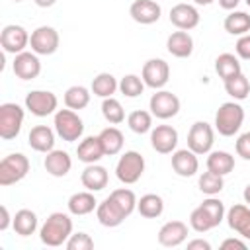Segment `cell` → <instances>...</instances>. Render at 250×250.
Listing matches in <instances>:
<instances>
[{"label": "cell", "instance_id": "6da1fadb", "mask_svg": "<svg viewBox=\"0 0 250 250\" xmlns=\"http://www.w3.org/2000/svg\"><path fill=\"white\" fill-rule=\"evenodd\" d=\"M72 234V219L66 213H51L39 229V238L45 246H62Z\"/></svg>", "mask_w": 250, "mask_h": 250}, {"label": "cell", "instance_id": "7a4b0ae2", "mask_svg": "<svg viewBox=\"0 0 250 250\" xmlns=\"http://www.w3.org/2000/svg\"><path fill=\"white\" fill-rule=\"evenodd\" d=\"M244 123V107L236 102H225L215 113V129L223 137H232Z\"/></svg>", "mask_w": 250, "mask_h": 250}, {"label": "cell", "instance_id": "3957f363", "mask_svg": "<svg viewBox=\"0 0 250 250\" xmlns=\"http://www.w3.org/2000/svg\"><path fill=\"white\" fill-rule=\"evenodd\" d=\"M29 172V158L21 152H12L0 162V186L8 188L16 182H21Z\"/></svg>", "mask_w": 250, "mask_h": 250}, {"label": "cell", "instance_id": "277c9868", "mask_svg": "<svg viewBox=\"0 0 250 250\" xmlns=\"http://www.w3.org/2000/svg\"><path fill=\"white\" fill-rule=\"evenodd\" d=\"M145 172V158L137 150H127L115 164V176L121 184H137Z\"/></svg>", "mask_w": 250, "mask_h": 250}, {"label": "cell", "instance_id": "5b68a950", "mask_svg": "<svg viewBox=\"0 0 250 250\" xmlns=\"http://www.w3.org/2000/svg\"><path fill=\"white\" fill-rule=\"evenodd\" d=\"M53 125H55V131H57V135L62 139V141H66V143H74V141H78L80 137H82V133H84V123H82V119L78 117V113L74 111V109H59V111H55V121H53Z\"/></svg>", "mask_w": 250, "mask_h": 250}, {"label": "cell", "instance_id": "8992f818", "mask_svg": "<svg viewBox=\"0 0 250 250\" xmlns=\"http://www.w3.org/2000/svg\"><path fill=\"white\" fill-rule=\"evenodd\" d=\"M23 107L14 102H4L0 105V137L4 141H12L20 135L23 125Z\"/></svg>", "mask_w": 250, "mask_h": 250}, {"label": "cell", "instance_id": "52a82bcc", "mask_svg": "<svg viewBox=\"0 0 250 250\" xmlns=\"http://www.w3.org/2000/svg\"><path fill=\"white\" fill-rule=\"evenodd\" d=\"M213 143H215V133L207 121H195L189 127V133H188V148L189 150H193L195 154H207V152H211Z\"/></svg>", "mask_w": 250, "mask_h": 250}, {"label": "cell", "instance_id": "ba28073f", "mask_svg": "<svg viewBox=\"0 0 250 250\" xmlns=\"http://www.w3.org/2000/svg\"><path fill=\"white\" fill-rule=\"evenodd\" d=\"M59 31L51 25H39L37 29L31 31L29 37V47L35 55H53L59 49Z\"/></svg>", "mask_w": 250, "mask_h": 250}, {"label": "cell", "instance_id": "9c48e42d", "mask_svg": "<svg viewBox=\"0 0 250 250\" xmlns=\"http://www.w3.org/2000/svg\"><path fill=\"white\" fill-rule=\"evenodd\" d=\"M57 105H59V100L49 90H31L25 96V109L35 117H47L55 113Z\"/></svg>", "mask_w": 250, "mask_h": 250}, {"label": "cell", "instance_id": "30bf717a", "mask_svg": "<svg viewBox=\"0 0 250 250\" xmlns=\"http://www.w3.org/2000/svg\"><path fill=\"white\" fill-rule=\"evenodd\" d=\"M141 78H143L145 86L154 88V90H162L170 80V66L164 59H148L143 64Z\"/></svg>", "mask_w": 250, "mask_h": 250}, {"label": "cell", "instance_id": "8fae6325", "mask_svg": "<svg viewBox=\"0 0 250 250\" xmlns=\"http://www.w3.org/2000/svg\"><path fill=\"white\" fill-rule=\"evenodd\" d=\"M148 109L158 119H170L180 111V98L168 90H156V94L150 96Z\"/></svg>", "mask_w": 250, "mask_h": 250}, {"label": "cell", "instance_id": "7c38bea8", "mask_svg": "<svg viewBox=\"0 0 250 250\" xmlns=\"http://www.w3.org/2000/svg\"><path fill=\"white\" fill-rule=\"evenodd\" d=\"M29 33L23 25H18V23H10V25H4L2 33H0V45L4 49V53H10V55H18L21 51H25V47L29 45Z\"/></svg>", "mask_w": 250, "mask_h": 250}, {"label": "cell", "instance_id": "4fadbf2b", "mask_svg": "<svg viewBox=\"0 0 250 250\" xmlns=\"http://www.w3.org/2000/svg\"><path fill=\"white\" fill-rule=\"evenodd\" d=\"M12 70L21 80H33L41 72V61H39V57L33 51L31 53L29 51H21V53L14 55Z\"/></svg>", "mask_w": 250, "mask_h": 250}, {"label": "cell", "instance_id": "5bb4252c", "mask_svg": "<svg viewBox=\"0 0 250 250\" xmlns=\"http://www.w3.org/2000/svg\"><path fill=\"white\" fill-rule=\"evenodd\" d=\"M199 12L195 6L191 4H186V2H180L176 6H172L170 10V23L178 29H184V31H189L193 27L199 25Z\"/></svg>", "mask_w": 250, "mask_h": 250}, {"label": "cell", "instance_id": "9a60e30c", "mask_svg": "<svg viewBox=\"0 0 250 250\" xmlns=\"http://www.w3.org/2000/svg\"><path fill=\"white\" fill-rule=\"evenodd\" d=\"M150 145L160 154H170L178 145V131L172 125H156L150 131Z\"/></svg>", "mask_w": 250, "mask_h": 250}, {"label": "cell", "instance_id": "2e32d148", "mask_svg": "<svg viewBox=\"0 0 250 250\" xmlns=\"http://www.w3.org/2000/svg\"><path fill=\"white\" fill-rule=\"evenodd\" d=\"M160 14H162V8L156 0H135L129 8V16L141 25H150L158 21Z\"/></svg>", "mask_w": 250, "mask_h": 250}, {"label": "cell", "instance_id": "e0dca14e", "mask_svg": "<svg viewBox=\"0 0 250 250\" xmlns=\"http://www.w3.org/2000/svg\"><path fill=\"white\" fill-rule=\"evenodd\" d=\"M188 238V225L184 221H168L158 230V244L164 248H176Z\"/></svg>", "mask_w": 250, "mask_h": 250}, {"label": "cell", "instance_id": "ac0fdd59", "mask_svg": "<svg viewBox=\"0 0 250 250\" xmlns=\"http://www.w3.org/2000/svg\"><path fill=\"white\" fill-rule=\"evenodd\" d=\"M172 170L182 178H191L199 170L197 154L189 148H180L172 152Z\"/></svg>", "mask_w": 250, "mask_h": 250}, {"label": "cell", "instance_id": "d6986e66", "mask_svg": "<svg viewBox=\"0 0 250 250\" xmlns=\"http://www.w3.org/2000/svg\"><path fill=\"white\" fill-rule=\"evenodd\" d=\"M225 219L232 230H236L242 238L250 240V207L248 205H242V203L232 205L227 211Z\"/></svg>", "mask_w": 250, "mask_h": 250}, {"label": "cell", "instance_id": "ffe728a7", "mask_svg": "<svg viewBox=\"0 0 250 250\" xmlns=\"http://www.w3.org/2000/svg\"><path fill=\"white\" fill-rule=\"evenodd\" d=\"M55 133L57 131H53L47 125H35V127H31V131L27 135V143L33 150L47 154L55 148Z\"/></svg>", "mask_w": 250, "mask_h": 250}, {"label": "cell", "instance_id": "44dd1931", "mask_svg": "<svg viewBox=\"0 0 250 250\" xmlns=\"http://www.w3.org/2000/svg\"><path fill=\"white\" fill-rule=\"evenodd\" d=\"M43 166L47 170V174L55 176V178H62L70 172L72 168V158L68 156L66 150H57L53 148L51 152H47L45 160H43Z\"/></svg>", "mask_w": 250, "mask_h": 250}, {"label": "cell", "instance_id": "7402d4cb", "mask_svg": "<svg viewBox=\"0 0 250 250\" xmlns=\"http://www.w3.org/2000/svg\"><path fill=\"white\" fill-rule=\"evenodd\" d=\"M166 49L176 59H188L193 53V39L188 31L178 29L166 39Z\"/></svg>", "mask_w": 250, "mask_h": 250}, {"label": "cell", "instance_id": "603a6c76", "mask_svg": "<svg viewBox=\"0 0 250 250\" xmlns=\"http://www.w3.org/2000/svg\"><path fill=\"white\" fill-rule=\"evenodd\" d=\"M80 182L86 189L90 191H102L107 182H109V174L104 166L100 164H88L84 170H82V176H80Z\"/></svg>", "mask_w": 250, "mask_h": 250}, {"label": "cell", "instance_id": "cb8c5ba5", "mask_svg": "<svg viewBox=\"0 0 250 250\" xmlns=\"http://www.w3.org/2000/svg\"><path fill=\"white\" fill-rule=\"evenodd\" d=\"M76 156H78V160L84 162V164H96L102 156H105L100 137L90 135V137L82 139L80 145H78V148H76Z\"/></svg>", "mask_w": 250, "mask_h": 250}, {"label": "cell", "instance_id": "d4e9b609", "mask_svg": "<svg viewBox=\"0 0 250 250\" xmlns=\"http://www.w3.org/2000/svg\"><path fill=\"white\" fill-rule=\"evenodd\" d=\"M96 217H98L100 225H104V227H107V229L119 227V225L127 219V217L117 209V205H115L109 197H105L102 203H98V207H96Z\"/></svg>", "mask_w": 250, "mask_h": 250}, {"label": "cell", "instance_id": "484cf974", "mask_svg": "<svg viewBox=\"0 0 250 250\" xmlns=\"http://www.w3.org/2000/svg\"><path fill=\"white\" fill-rule=\"evenodd\" d=\"M68 211L76 217H82V215H88L92 213L96 207H98V201L94 197V191H76L68 197V203H66Z\"/></svg>", "mask_w": 250, "mask_h": 250}, {"label": "cell", "instance_id": "4316f807", "mask_svg": "<svg viewBox=\"0 0 250 250\" xmlns=\"http://www.w3.org/2000/svg\"><path fill=\"white\" fill-rule=\"evenodd\" d=\"M37 215L31 209H20L16 211V215L12 217V227L16 230V234L20 236H29L37 230Z\"/></svg>", "mask_w": 250, "mask_h": 250}, {"label": "cell", "instance_id": "83f0119b", "mask_svg": "<svg viewBox=\"0 0 250 250\" xmlns=\"http://www.w3.org/2000/svg\"><path fill=\"white\" fill-rule=\"evenodd\" d=\"M207 170L221 174V176H227L234 170V156L227 150H213L207 156Z\"/></svg>", "mask_w": 250, "mask_h": 250}, {"label": "cell", "instance_id": "f1b7e54d", "mask_svg": "<svg viewBox=\"0 0 250 250\" xmlns=\"http://www.w3.org/2000/svg\"><path fill=\"white\" fill-rule=\"evenodd\" d=\"M100 141H102V146H104V152L107 156H113V154H119L121 148H123V143H125V137L123 133L117 129V127H105L100 131Z\"/></svg>", "mask_w": 250, "mask_h": 250}, {"label": "cell", "instance_id": "f546056e", "mask_svg": "<svg viewBox=\"0 0 250 250\" xmlns=\"http://www.w3.org/2000/svg\"><path fill=\"white\" fill-rule=\"evenodd\" d=\"M215 72H217L219 78H223V82H225V80H229V78H232V76H236V74L242 72L240 61H238L232 53H221V55L215 59Z\"/></svg>", "mask_w": 250, "mask_h": 250}, {"label": "cell", "instance_id": "4dcf8cb0", "mask_svg": "<svg viewBox=\"0 0 250 250\" xmlns=\"http://www.w3.org/2000/svg\"><path fill=\"white\" fill-rule=\"evenodd\" d=\"M137 209L145 219H156L162 215L164 211V201L160 195L156 193H145L139 201H137Z\"/></svg>", "mask_w": 250, "mask_h": 250}, {"label": "cell", "instance_id": "1f68e13d", "mask_svg": "<svg viewBox=\"0 0 250 250\" xmlns=\"http://www.w3.org/2000/svg\"><path fill=\"white\" fill-rule=\"evenodd\" d=\"M223 25H225V31L230 33V35H246L250 31V14L232 10L225 18Z\"/></svg>", "mask_w": 250, "mask_h": 250}, {"label": "cell", "instance_id": "d6a6232c", "mask_svg": "<svg viewBox=\"0 0 250 250\" xmlns=\"http://www.w3.org/2000/svg\"><path fill=\"white\" fill-rule=\"evenodd\" d=\"M117 88H119V82H117L115 76L109 74V72H100V74L92 80V92H94V96H98V98H111Z\"/></svg>", "mask_w": 250, "mask_h": 250}, {"label": "cell", "instance_id": "836d02e7", "mask_svg": "<svg viewBox=\"0 0 250 250\" xmlns=\"http://www.w3.org/2000/svg\"><path fill=\"white\" fill-rule=\"evenodd\" d=\"M109 199L117 205V209L125 215V217H129L135 209H137V197H135V193L131 191V189H127V188H119V189H113L111 193H109Z\"/></svg>", "mask_w": 250, "mask_h": 250}, {"label": "cell", "instance_id": "e575fe53", "mask_svg": "<svg viewBox=\"0 0 250 250\" xmlns=\"http://www.w3.org/2000/svg\"><path fill=\"white\" fill-rule=\"evenodd\" d=\"M225 90L234 100H246L250 96V80L240 72V74L225 80Z\"/></svg>", "mask_w": 250, "mask_h": 250}, {"label": "cell", "instance_id": "d590c367", "mask_svg": "<svg viewBox=\"0 0 250 250\" xmlns=\"http://www.w3.org/2000/svg\"><path fill=\"white\" fill-rule=\"evenodd\" d=\"M127 125L133 133L137 135H145L148 131H152V113L145 111V109H135L129 113L127 117Z\"/></svg>", "mask_w": 250, "mask_h": 250}, {"label": "cell", "instance_id": "8d00e7d4", "mask_svg": "<svg viewBox=\"0 0 250 250\" xmlns=\"http://www.w3.org/2000/svg\"><path fill=\"white\" fill-rule=\"evenodd\" d=\"M64 104L70 109H84L90 104V90L84 86H70L64 92Z\"/></svg>", "mask_w": 250, "mask_h": 250}, {"label": "cell", "instance_id": "74e56055", "mask_svg": "<svg viewBox=\"0 0 250 250\" xmlns=\"http://www.w3.org/2000/svg\"><path fill=\"white\" fill-rule=\"evenodd\" d=\"M197 186H199V189H201L205 195H217V193H221V189L225 188V180H223L221 174H215V172L207 170V172H203V174L199 176Z\"/></svg>", "mask_w": 250, "mask_h": 250}, {"label": "cell", "instance_id": "f35d334b", "mask_svg": "<svg viewBox=\"0 0 250 250\" xmlns=\"http://www.w3.org/2000/svg\"><path fill=\"white\" fill-rule=\"evenodd\" d=\"M102 115L111 125H119V123L125 121V109H123V105L115 98H104V102H102Z\"/></svg>", "mask_w": 250, "mask_h": 250}, {"label": "cell", "instance_id": "ab89813d", "mask_svg": "<svg viewBox=\"0 0 250 250\" xmlns=\"http://www.w3.org/2000/svg\"><path fill=\"white\" fill-rule=\"evenodd\" d=\"M119 90L123 96L127 98H139L145 90V82L141 76L137 74H125L121 80H119Z\"/></svg>", "mask_w": 250, "mask_h": 250}, {"label": "cell", "instance_id": "60d3db41", "mask_svg": "<svg viewBox=\"0 0 250 250\" xmlns=\"http://www.w3.org/2000/svg\"><path fill=\"white\" fill-rule=\"evenodd\" d=\"M189 227H191L195 232H207V230L215 229V223L211 221V217L207 215V211L199 205V207H195V209L191 211V215H189Z\"/></svg>", "mask_w": 250, "mask_h": 250}, {"label": "cell", "instance_id": "b9f144b4", "mask_svg": "<svg viewBox=\"0 0 250 250\" xmlns=\"http://www.w3.org/2000/svg\"><path fill=\"white\" fill-rule=\"evenodd\" d=\"M201 207L207 211V215L211 217V221L215 223V227H219V225L223 223L227 211H225V203H223L221 199H217L215 195H209V197L201 203Z\"/></svg>", "mask_w": 250, "mask_h": 250}, {"label": "cell", "instance_id": "7bdbcfd3", "mask_svg": "<svg viewBox=\"0 0 250 250\" xmlns=\"http://www.w3.org/2000/svg\"><path fill=\"white\" fill-rule=\"evenodd\" d=\"M64 246L68 250H92L94 248V240L86 232H74V234L68 236V240H66Z\"/></svg>", "mask_w": 250, "mask_h": 250}, {"label": "cell", "instance_id": "ee69618b", "mask_svg": "<svg viewBox=\"0 0 250 250\" xmlns=\"http://www.w3.org/2000/svg\"><path fill=\"white\" fill-rule=\"evenodd\" d=\"M234 148H236V154H238L240 158H244V160H250V131L242 133V135L236 139V145H234Z\"/></svg>", "mask_w": 250, "mask_h": 250}, {"label": "cell", "instance_id": "f6af8a7d", "mask_svg": "<svg viewBox=\"0 0 250 250\" xmlns=\"http://www.w3.org/2000/svg\"><path fill=\"white\" fill-rule=\"evenodd\" d=\"M236 55L240 57V59H250V35L246 33V35H240L238 37V41H236Z\"/></svg>", "mask_w": 250, "mask_h": 250}, {"label": "cell", "instance_id": "bcb514c9", "mask_svg": "<svg viewBox=\"0 0 250 250\" xmlns=\"http://www.w3.org/2000/svg\"><path fill=\"white\" fill-rule=\"evenodd\" d=\"M221 248H223V250H229V248H236V250H246V242H244V240H238V238H227V240H223Z\"/></svg>", "mask_w": 250, "mask_h": 250}, {"label": "cell", "instance_id": "7dc6e473", "mask_svg": "<svg viewBox=\"0 0 250 250\" xmlns=\"http://www.w3.org/2000/svg\"><path fill=\"white\" fill-rule=\"evenodd\" d=\"M188 250H211V244L203 238H195L188 242Z\"/></svg>", "mask_w": 250, "mask_h": 250}, {"label": "cell", "instance_id": "c3c4849f", "mask_svg": "<svg viewBox=\"0 0 250 250\" xmlns=\"http://www.w3.org/2000/svg\"><path fill=\"white\" fill-rule=\"evenodd\" d=\"M0 213H2V219H0V230H6L8 227H10V213H8V207L6 205H2L0 207Z\"/></svg>", "mask_w": 250, "mask_h": 250}, {"label": "cell", "instance_id": "681fc988", "mask_svg": "<svg viewBox=\"0 0 250 250\" xmlns=\"http://www.w3.org/2000/svg\"><path fill=\"white\" fill-rule=\"evenodd\" d=\"M238 4H240V0H219V6H221L223 10H229V12H232Z\"/></svg>", "mask_w": 250, "mask_h": 250}, {"label": "cell", "instance_id": "f907efd6", "mask_svg": "<svg viewBox=\"0 0 250 250\" xmlns=\"http://www.w3.org/2000/svg\"><path fill=\"white\" fill-rule=\"evenodd\" d=\"M39 8H51V6H55L57 4V0H33Z\"/></svg>", "mask_w": 250, "mask_h": 250}, {"label": "cell", "instance_id": "816d5d0a", "mask_svg": "<svg viewBox=\"0 0 250 250\" xmlns=\"http://www.w3.org/2000/svg\"><path fill=\"white\" fill-rule=\"evenodd\" d=\"M242 197H244V203H248V205H250V184L244 188V193H242Z\"/></svg>", "mask_w": 250, "mask_h": 250}, {"label": "cell", "instance_id": "f5cc1de1", "mask_svg": "<svg viewBox=\"0 0 250 250\" xmlns=\"http://www.w3.org/2000/svg\"><path fill=\"white\" fill-rule=\"evenodd\" d=\"M197 6H209V4H213L215 0H193Z\"/></svg>", "mask_w": 250, "mask_h": 250}, {"label": "cell", "instance_id": "db71d44e", "mask_svg": "<svg viewBox=\"0 0 250 250\" xmlns=\"http://www.w3.org/2000/svg\"><path fill=\"white\" fill-rule=\"evenodd\" d=\"M244 2H246V6H248V8H250V0H244Z\"/></svg>", "mask_w": 250, "mask_h": 250}, {"label": "cell", "instance_id": "11a10c76", "mask_svg": "<svg viewBox=\"0 0 250 250\" xmlns=\"http://www.w3.org/2000/svg\"><path fill=\"white\" fill-rule=\"evenodd\" d=\"M12 2H21V0H12Z\"/></svg>", "mask_w": 250, "mask_h": 250}]
</instances>
